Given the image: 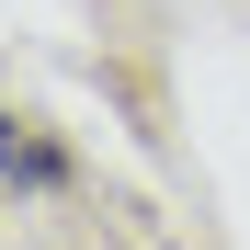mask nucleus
Listing matches in <instances>:
<instances>
[{
  "instance_id": "obj_1",
  "label": "nucleus",
  "mask_w": 250,
  "mask_h": 250,
  "mask_svg": "<svg viewBox=\"0 0 250 250\" xmlns=\"http://www.w3.org/2000/svg\"><path fill=\"white\" fill-rule=\"evenodd\" d=\"M0 182H12V193H68V182H80V159H68L34 114L0 103Z\"/></svg>"
}]
</instances>
